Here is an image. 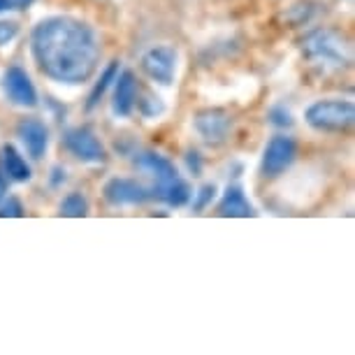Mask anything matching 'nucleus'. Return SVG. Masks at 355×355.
<instances>
[{"label":"nucleus","mask_w":355,"mask_h":355,"mask_svg":"<svg viewBox=\"0 0 355 355\" xmlns=\"http://www.w3.org/2000/svg\"><path fill=\"white\" fill-rule=\"evenodd\" d=\"M193 196H196V202H193V209H205L207 205L211 202L214 200V196H216V186L214 184H207V186H202V189H200L198 193H193Z\"/></svg>","instance_id":"nucleus-18"},{"label":"nucleus","mask_w":355,"mask_h":355,"mask_svg":"<svg viewBox=\"0 0 355 355\" xmlns=\"http://www.w3.org/2000/svg\"><path fill=\"white\" fill-rule=\"evenodd\" d=\"M116 75H119V61H112L105 68L103 75H100L96 86H93V91H91V96H89V103H86V110H93V107L100 103V98L105 96V91L110 89V84L114 82V79H116Z\"/></svg>","instance_id":"nucleus-16"},{"label":"nucleus","mask_w":355,"mask_h":355,"mask_svg":"<svg viewBox=\"0 0 355 355\" xmlns=\"http://www.w3.org/2000/svg\"><path fill=\"white\" fill-rule=\"evenodd\" d=\"M0 170H3V174L10 182H19V184L28 182L33 177L31 165L26 163V158L10 144H5L3 151H0Z\"/></svg>","instance_id":"nucleus-14"},{"label":"nucleus","mask_w":355,"mask_h":355,"mask_svg":"<svg viewBox=\"0 0 355 355\" xmlns=\"http://www.w3.org/2000/svg\"><path fill=\"white\" fill-rule=\"evenodd\" d=\"M230 116L223 110H207L196 116V130L207 144H220L225 142L227 132H230Z\"/></svg>","instance_id":"nucleus-9"},{"label":"nucleus","mask_w":355,"mask_h":355,"mask_svg":"<svg viewBox=\"0 0 355 355\" xmlns=\"http://www.w3.org/2000/svg\"><path fill=\"white\" fill-rule=\"evenodd\" d=\"M355 121V107L351 100H318L306 110V123L318 132H344Z\"/></svg>","instance_id":"nucleus-2"},{"label":"nucleus","mask_w":355,"mask_h":355,"mask_svg":"<svg viewBox=\"0 0 355 355\" xmlns=\"http://www.w3.org/2000/svg\"><path fill=\"white\" fill-rule=\"evenodd\" d=\"M270 119L274 125H279V128H288V125H293V114L286 110V107H274L270 112Z\"/></svg>","instance_id":"nucleus-20"},{"label":"nucleus","mask_w":355,"mask_h":355,"mask_svg":"<svg viewBox=\"0 0 355 355\" xmlns=\"http://www.w3.org/2000/svg\"><path fill=\"white\" fill-rule=\"evenodd\" d=\"M114 82H116V89H114L112 110L116 116H130L137 103V79L130 70H123Z\"/></svg>","instance_id":"nucleus-12"},{"label":"nucleus","mask_w":355,"mask_h":355,"mask_svg":"<svg viewBox=\"0 0 355 355\" xmlns=\"http://www.w3.org/2000/svg\"><path fill=\"white\" fill-rule=\"evenodd\" d=\"M304 51L311 61H316L320 65H330V68H344L348 56H346V46L344 42L332 35V33L318 31L306 40Z\"/></svg>","instance_id":"nucleus-3"},{"label":"nucleus","mask_w":355,"mask_h":355,"mask_svg":"<svg viewBox=\"0 0 355 355\" xmlns=\"http://www.w3.org/2000/svg\"><path fill=\"white\" fill-rule=\"evenodd\" d=\"M3 91L12 105L17 107H35L37 105V91L33 86L28 72L19 65H12L3 75Z\"/></svg>","instance_id":"nucleus-7"},{"label":"nucleus","mask_w":355,"mask_h":355,"mask_svg":"<svg viewBox=\"0 0 355 355\" xmlns=\"http://www.w3.org/2000/svg\"><path fill=\"white\" fill-rule=\"evenodd\" d=\"M191 196H193L191 186L186 184L182 177H177L174 182L165 186H158V189H151V198L163 200V202L170 207H184L191 200Z\"/></svg>","instance_id":"nucleus-15"},{"label":"nucleus","mask_w":355,"mask_h":355,"mask_svg":"<svg viewBox=\"0 0 355 355\" xmlns=\"http://www.w3.org/2000/svg\"><path fill=\"white\" fill-rule=\"evenodd\" d=\"M24 216V207L17 198H8L0 205V218H19Z\"/></svg>","instance_id":"nucleus-19"},{"label":"nucleus","mask_w":355,"mask_h":355,"mask_svg":"<svg viewBox=\"0 0 355 355\" xmlns=\"http://www.w3.org/2000/svg\"><path fill=\"white\" fill-rule=\"evenodd\" d=\"M31 51L37 68L53 82H89L100 61V42L89 24L72 17H49L35 26Z\"/></svg>","instance_id":"nucleus-1"},{"label":"nucleus","mask_w":355,"mask_h":355,"mask_svg":"<svg viewBox=\"0 0 355 355\" xmlns=\"http://www.w3.org/2000/svg\"><path fill=\"white\" fill-rule=\"evenodd\" d=\"M89 214V202L82 193H70V196L63 198L61 202V216H68V218H82Z\"/></svg>","instance_id":"nucleus-17"},{"label":"nucleus","mask_w":355,"mask_h":355,"mask_svg":"<svg viewBox=\"0 0 355 355\" xmlns=\"http://www.w3.org/2000/svg\"><path fill=\"white\" fill-rule=\"evenodd\" d=\"M19 35V26L15 21H0V46L10 44Z\"/></svg>","instance_id":"nucleus-21"},{"label":"nucleus","mask_w":355,"mask_h":355,"mask_svg":"<svg viewBox=\"0 0 355 355\" xmlns=\"http://www.w3.org/2000/svg\"><path fill=\"white\" fill-rule=\"evenodd\" d=\"M63 144L82 163H103L105 160V146L96 135V130L89 128V125H79V128L68 130L63 137Z\"/></svg>","instance_id":"nucleus-4"},{"label":"nucleus","mask_w":355,"mask_h":355,"mask_svg":"<svg viewBox=\"0 0 355 355\" xmlns=\"http://www.w3.org/2000/svg\"><path fill=\"white\" fill-rule=\"evenodd\" d=\"M186 163H189V170L193 174H200V170H202V163H200V156L196 151H191L189 156H186Z\"/></svg>","instance_id":"nucleus-23"},{"label":"nucleus","mask_w":355,"mask_h":355,"mask_svg":"<svg viewBox=\"0 0 355 355\" xmlns=\"http://www.w3.org/2000/svg\"><path fill=\"white\" fill-rule=\"evenodd\" d=\"M105 200L114 207L123 205H142L151 198V191L146 186L137 184L135 179H110L105 184Z\"/></svg>","instance_id":"nucleus-8"},{"label":"nucleus","mask_w":355,"mask_h":355,"mask_svg":"<svg viewBox=\"0 0 355 355\" xmlns=\"http://www.w3.org/2000/svg\"><path fill=\"white\" fill-rule=\"evenodd\" d=\"M5 198H8V177L0 170V202H3Z\"/></svg>","instance_id":"nucleus-25"},{"label":"nucleus","mask_w":355,"mask_h":355,"mask_svg":"<svg viewBox=\"0 0 355 355\" xmlns=\"http://www.w3.org/2000/svg\"><path fill=\"white\" fill-rule=\"evenodd\" d=\"M135 167H137L139 172H144L146 177H151V179H153V189L170 184V182H174V179L179 177V174H177V167H174L167 158L160 156V153H153V151L137 153Z\"/></svg>","instance_id":"nucleus-11"},{"label":"nucleus","mask_w":355,"mask_h":355,"mask_svg":"<svg viewBox=\"0 0 355 355\" xmlns=\"http://www.w3.org/2000/svg\"><path fill=\"white\" fill-rule=\"evenodd\" d=\"M31 3H33V0H12V5H15V10H24V8H28Z\"/></svg>","instance_id":"nucleus-26"},{"label":"nucleus","mask_w":355,"mask_h":355,"mask_svg":"<svg viewBox=\"0 0 355 355\" xmlns=\"http://www.w3.org/2000/svg\"><path fill=\"white\" fill-rule=\"evenodd\" d=\"M139 110H142L144 116H156V114L163 112V103H160V98L146 96V100L139 103Z\"/></svg>","instance_id":"nucleus-22"},{"label":"nucleus","mask_w":355,"mask_h":355,"mask_svg":"<svg viewBox=\"0 0 355 355\" xmlns=\"http://www.w3.org/2000/svg\"><path fill=\"white\" fill-rule=\"evenodd\" d=\"M17 135L33 160H40L44 156L46 146H49V130L40 119H21L17 125Z\"/></svg>","instance_id":"nucleus-10"},{"label":"nucleus","mask_w":355,"mask_h":355,"mask_svg":"<svg viewBox=\"0 0 355 355\" xmlns=\"http://www.w3.org/2000/svg\"><path fill=\"white\" fill-rule=\"evenodd\" d=\"M5 10H15L12 0H0V12H5Z\"/></svg>","instance_id":"nucleus-27"},{"label":"nucleus","mask_w":355,"mask_h":355,"mask_svg":"<svg viewBox=\"0 0 355 355\" xmlns=\"http://www.w3.org/2000/svg\"><path fill=\"white\" fill-rule=\"evenodd\" d=\"M220 216H230V218H249L256 216V209L249 202V198L244 196L242 186H227L223 193V200L218 205Z\"/></svg>","instance_id":"nucleus-13"},{"label":"nucleus","mask_w":355,"mask_h":355,"mask_svg":"<svg viewBox=\"0 0 355 355\" xmlns=\"http://www.w3.org/2000/svg\"><path fill=\"white\" fill-rule=\"evenodd\" d=\"M295 156H297V144L293 142V137L277 135L270 139V144L265 146L263 163H260V172L267 179L279 177L281 172H286L293 165Z\"/></svg>","instance_id":"nucleus-5"},{"label":"nucleus","mask_w":355,"mask_h":355,"mask_svg":"<svg viewBox=\"0 0 355 355\" xmlns=\"http://www.w3.org/2000/svg\"><path fill=\"white\" fill-rule=\"evenodd\" d=\"M177 49L167 44L153 46L142 56V70L158 84H172L177 72Z\"/></svg>","instance_id":"nucleus-6"},{"label":"nucleus","mask_w":355,"mask_h":355,"mask_svg":"<svg viewBox=\"0 0 355 355\" xmlns=\"http://www.w3.org/2000/svg\"><path fill=\"white\" fill-rule=\"evenodd\" d=\"M53 177H51V184L53 186H58V184H61V182H65V170H63V167H53Z\"/></svg>","instance_id":"nucleus-24"}]
</instances>
